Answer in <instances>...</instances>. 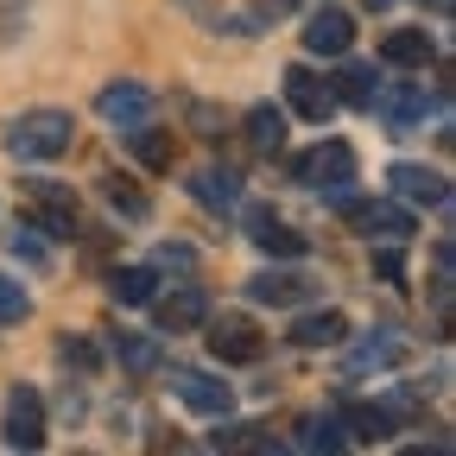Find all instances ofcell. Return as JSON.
<instances>
[{
  "instance_id": "obj_8",
  "label": "cell",
  "mask_w": 456,
  "mask_h": 456,
  "mask_svg": "<svg viewBox=\"0 0 456 456\" xmlns=\"http://www.w3.org/2000/svg\"><path fill=\"white\" fill-rule=\"evenodd\" d=\"M368 108H380L387 134H412V127L425 121L431 95H425V83H387V89H374V102H368Z\"/></svg>"
},
{
  "instance_id": "obj_5",
  "label": "cell",
  "mask_w": 456,
  "mask_h": 456,
  "mask_svg": "<svg viewBox=\"0 0 456 456\" xmlns=\"http://www.w3.org/2000/svg\"><path fill=\"white\" fill-rule=\"evenodd\" d=\"M26 197H32V228H45V235H77V197L64 184H45V178H26Z\"/></svg>"
},
{
  "instance_id": "obj_12",
  "label": "cell",
  "mask_w": 456,
  "mask_h": 456,
  "mask_svg": "<svg viewBox=\"0 0 456 456\" xmlns=\"http://www.w3.org/2000/svg\"><path fill=\"white\" fill-rule=\"evenodd\" d=\"M248 235L260 254H285V260H305L311 254V235H298L292 222H279L273 209H248Z\"/></svg>"
},
{
  "instance_id": "obj_30",
  "label": "cell",
  "mask_w": 456,
  "mask_h": 456,
  "mask_svg": "<svg viewBox=\"0 0 456 456\" xmlns=\"http://www.w3.org/2000/svg\"><path fill=\"white\" fill-rule=\"evenodd\" d=\"M7 254H13V260H26V266H45V260H51V248L32 235V228H13V235H7Z\"/></svg>"
},
{
  "instance_id": "obj_19",
  "label": "cell",
  "mask_w": 456,
  "mask_h": 456,
  "mask_svg": "<svg viewBox=\"0 0 456 456\" xmlns=\"http://www.w3.org/2000/svg\"><path fill=\"white\" fill-rule=\"evenodd\" d=\"M292 342L298 349H336V342H349V317L342 311H311L292 323Z\"/></svg>"
},
{
  "instance_id": "obj_33",
  "label": "cell",
  "mask_w": 456,
  "mask_h": 456,
  "mask_svg": "<svg viewBox=\"0 0 456 456\" xmlns=\"http://www.w3.org/2000/svg\"><path fill=\"white\" fill-rule=\"evenodd\" d=\"M191 127H197V134H203V140H216V134H222V127H228V121H222V114H216V108H209V102H191Z\"/></svg>"
},
{
  "instance_id": "obj_29",
  "label": "cell",
  "mask_w": 456,
  "mask_h": 456,
  "mask_svg": "<svg viewBox=\"0 0 456 456\" xmlns=\"http://www.w3.org/2000/svg\"><path fill=\"white\" fill-rule=\"evenodd\" d=\"M216 450H273V437L260 425H228V431H216Z\"/></svg>"
},
{
  "instance_id": "obj_4",
  "label": "cell",
  "mask_w": 456,
  "mask_h": 456,
  "mask_svg": "<svg viewBox=\"0 0 456 456\" xmlns=\"http://www.w3.org/2000/svg\"><path fill=\"white\" fill-rule=\"evenodd\" d=\"M152 89L146 83H108L102 95H95V114L114 127V134H127V127H140V121H152Z\"/></svg>"
},
{
  "instance_id": "obj_11",
  "label": "cell",
  "mask_w": 456,
  "mask_h": 456,
  "mask_svg": "<svg viewBox=\"0 0 456 456\" xmlns=\"http://www.w3.org/2000/svg\"><path fill=\"white\" fill-rule=\"evenodd\" d=\"M393 191L406 197V203H431V209H450V178L444 171H431V165H412V159H399L393 171Z\"/></svg>"
},
{
  "instance_id": "obj_21",
  "label": "cell",
  "mask_w": 456,
  "mask_h": 456,
  "mask_svg": "<svg viewBox=\"0 0 456 456\" xmlns=\"http://www.w3.org/2000/svg\"><path fill=\"white\" fill-rule=\"evenodd\" d=\"M102 197H108V209H121L127 222H146L152 216V197L134 178H121V171H108V178H102Z\"/></svg>"
},
{
  "instance_id": "obj_35",
  "label": "cell",
  "mask_w": 456,
  "mask_h": 456,
  "mask_svg": "<svg viewBox=\"0 0 456 456\" xmlns=\"http://www.w3.org/2000/svg\"><path fill=\"white\" fill-rule=\"evenodd\" d=\"M368 7H387V0H368Z\"/></svg>"
},
{
  "instance_id": "obj_16",
  "label": "cell",
  "mask_w": 456,
  "mask_h": 456,
  "mask_svg": "<svg viewBox=\"0 0 456 456\" xmlns=\"http://www.w3.org/2000/svg\"><path fill=\"white\" fill-rule=\"evenodd\" d=\"M248 298L254 305H305V298H317V279H305V273H260V279H248Z\"/></svg>"
},
{
  "instance_id": "obj_25",
  "label": "cell",
  "mask_w": 456,
  "mask_h": 456,
  "mask_svg": "<svg viewBox=\"0 0 456 456\" xmlns=\"http://www.w3.org/2000/svg\"><path fill=\"white\" fill-rule=\"evenodd\" d=\"M330 89H336V102H349V108H368L380 83H374V70H368V64H342Z\"/></svg>"
},
{
  "instance_id": "obj_23",
  "label": "cell",
  "mask_w": 456,
  "mask_h": 456,
  "mask_svg": "<svg viewBox=\"0 0 456 456\" xmlns=\"http://www.w3.org/2000/svg\"><path fill=\"white\" fill-rule=\"evenodd\" d=\"M248 146H254V152H279V146H285V114H279L273 102L248 108Z\"/></svg>"
},
{
  "instance_id": "obj_10",
  "label": "cell",
  "mask_w": 456,
  "mask_h": 456,
  "mask_svg": "<svg viewBox=\"0 0 456 456\" xmlns=\"http://www.w3.org/2000/svg\"><path fill=\"white\" fill-rule=\"evenodd\" d=\"M7 444L13 450H38L45 444V399H38V387H13L7 393Z\"/></svg>"
},
{
  "instance_id": "obj_31",
  "label": "cell",
  "mask_w": 456,
  "mask_h": 456,
  "mask_svg": "<svg viewBox=\"0 0 456 456\" xmlns=\"http://www.w3.org/2000/svg\"><path fill=\"white\" fill-rule=\"evenodd\" d=\"M57 362H70V368H83V374H95V349H89V342H83V336H64V342H57Z\"/></svg>"
},
{
  "instance_id": "obj_3",
  "label": "cell",
  "mask_w": 456,
  "mask_h": 456,
  "mask_svg": "<svg viewBox=\"0 0 456 456\" xmlns=\"http://www.w3.org/2000/svg\"><path fill=\"white\" fill-rule=\"evenodd\" d=\"M203 323H209V317H203ZM209 355L228 362V368L260 362V355H266V336H260L248 317H216V323H209Z\"/></svg>"
},
{
  "instance_id": "obj_15",
  "label": "cell",
  "mask_w": 456,
  "mask_h": 456,
  "mask_svg": "<svg viewBox=\"0 0 456 456\" xmlns=\"http://www.w3.org/2000/svg\"><path fill=\"white\" fill-rule=\"evenodd\" d=\"M191 197L203 203V209H235L241 203V171H228V165H203V171H191Z\"/></svg>"
},
{
  "instance_id": "obj_28",
  "label": "cell",
  "mask_w": 456,
  "mask_h": 456,
  "mask_svg": "<svg viewBox=\"0 0 456 456\" xmlns=\"http://www.w3.org/2000/svg\"><path fill=\"white\" fill-rule=\"evenodd\" d=\"M20 317H32V298H26V285H20V279L0 273V323H20Z\"/></svg>"
},
{
  "instance_id": "obj_22",
  "label": "cell",
  "mask_w": 456,
  "mask_h": 456,
  "mask_svg": "<svg viewBox=\"0 0 456 456\" xmlns=\"http://www.w3.org/2000/svg\"><path fill=\"white\" fill-rule=\"evenodd\" d=\"M108 298L114 305H152V266H114L108 273Z\"/></svg>"
},
{
  "instance_id": "obj_17",
  "label": "cell",
  "mask_w": 456,
  "mask_h": 456,
  "mask_svg": "<svg viewBox=\"0 0 456 456\" xmlns=\"http://www.w3.org/2000/svg\"><path fill=\"white\" fill-rule=\"evenodd\" d=\"M209 317V298H203V285H178L165 305H159V330H171V336H184V330H197Z\"/></svg>"
},
{
  "instance_id": "obj_2",
  "label": "cell",
  "mask_w": 456,
  "mask_h": 456,
  "mask_svg": "<svg viewBox=\"0 0 456 456\" xmlns=\"http://www.w3.org/2000/svg\"><path fill=\"white\" fill-rule=\"evenodd\" d=\"M355 171H362V159H355L349 140H323L317 152L292 159V178H298V184H317V191H349Z\"/></svg>"
},
{
  "instance_id": "obj_13",
  "label": "cell",
  "mask_w": 456,
  "mask_h": 456,
  "mask_svg": "<svg viewBox=\"0 0 456 456\" xmlns=\"http://www.w3.org/2000/svg\"><path fill=\"white\" fill-rule=\"evenodd\" d=\"M431 57H437V45H431L425 26H399V32L380 38V64H393V70H425Z\"/></svg>"
},
{
  "instance_id": "obj_32",
  "label": "cell",
  "mask_w": 456,
  "mask_h": 456,
  "mask_svg": "<svg viewBox=\"0 0 456 456\" xmlns=\"http://www.w3.org/2000/svg\"><path fill=\"white\" fill-rule=\"evenodd\" d=\"M374 279H380V285H406V260L393 254V241H387V248L374 254Z\"/></svg>"
},
{
  "instance_id": "obj_6",
  "label": "cell",
  "mask_w": 456,
  "mask_h": 456,
  "mask_svg": "<svg viewBox=\"0 0 456 456\" xmlns=\"http://www.w3.org/2000/svg\"><path fill=\"white\" fill-rule=\"evenodd\" d=\"M171 393H178L197 419H228V406H235L228 380H209L203 368H171Z\"/></svg>"
},
{
  "instance_id": "obj_27",
  "label": "cell",
  "mask_w": 456,
  "mask_h": 456,
  "mask_svg": "<svg viewBox=\"0 0 456 456\" xmlns=\"http://www.w3.org/2000/svg\"><path fill=\"white\" fill-rule=\"evenodd\" d=\"M342 444H349V437H342L336 419H305V425H298V450H323V456H336Z\"/></svg>"
},
{
  "instance_id": "obj_14",
  "label": "cell",
  "mask_w": 456,
  "mask_h": 456,
  "mask_svg": "<svg viewBox=\"0 0 456 456\" xmlns=\"http://www.w3.org/2000/svg\"><path fill=\"white\" fill-rule=\"evenodd\" d=\"M349 45H355V20L349 13H336V7L311 13V26H305V51L311 57H342Z\"/></svg>"
},
{
  "instance_id": "obj_20",
  "label": "cell",
  "mask_w": 456,
  "mask_h": 456,
  "mask_svg": "<svg viewBox=\"0 0 456 456\" xmlns=\"http://www.w3.org/2000/svg\"><path fill=\"white\" fill-rule=\"evenodd\" d=\"M127 146H134V159H140L146 171H171V159H178V140H171V127H152V121L127 127Z\"/></svg>"
},
{
  "instance_id": "obj_7",
  "label": "cell",
  "mask_w": 456,
  "mask_h": 456,
  "mask_svg": "<svg viewBox=\"0 0 456 456\" xmlns=\"http://www.w3.org/2000/svg\"><path fill=\"white\" fill-rule=\"evenodd\" d=\"M285 102H292L298 121H317V127L336 114V89H330L311 64H292V70H285Z\"/></svg>"
},
{
  "instance_id": "obj_18",
  "label": "cell",
  "mask_w": 456,
  "mask_h": 456,
  "mask_svg": "<svg viewBox=\"0 0 456 456\" xmlns=\"http://www.w3.org/2000/svg\"><path fill=\"white\" fill-rule=\"evenodd\" d=\"M336 425H342V437H355V444H387L393 437V412L387 406H362V399H349Z\"/></svg>"
},
{
  "instance_id": "obj_24",
  "label": "cell",
  "mask_w": 456,
  "mask_h": 456,
  "mask_svg": "<svg viewBox=\"0 0 456 456\" xmlns=\"http://www.w3.org/2000/svg\"><path fill=\"white\" fill-rule=\"evenodd\" d=\"M114 362L127 374H152L159 368V342L152 336H134V330H114Z\"/></svg>"
},
{
  "instance_id": "obj_26",
  "label": "cell",
  "mask_w": 456,
  "mask_h": 456,
  "mask_svg": "<svg viewBox=\"0 0 456 456\" xmlns=\"http://www.w3.org/2000/svg\"><path fill=\"white\" fill-rule=\"evenodd\" d=\"M393 362H406V342H399V336H368V342H355V355H349V368H393Z\"/></svg>"
},
{
  "instance_id": "obj_34",
  "label": "cell",
  "mask_w": 456,
  "mask_h": 456,
  "mask_svg": "<svg viewBox=\"0 0 456 456\" xmlns=\"http://www.w3.org/2000/svg\"><path fill=\"white\" fill-rule=\"evenodd\" d=\"M191 260H197V254H191V248H171V241H165V248H159V266H191Z\"/></svg>"
},
{
  "instance_id": "obj_1",
  "label": "cell",
  "mask_w": 456,
  "mask_h": 456,
  "mask_svg": "<svg viewBox=\"0 0 456 456\" xmlns=\"http://www.w3.org/2000/svg\"><path fill=\"white\" fill-rule=\"evenodd\" d=\"M70 140H77V121H70L64 108H32V114H20V121L7 127V152L26 159V165L70 152Z\"/></svg>"
},
{
  "instance_id": "obj_9",
  "label": "cell",
  "mask_w": 456,
  "mask_h": 456,
  "mask_svg": "<svg viewBox=\"0 0 456 456\" xmlns=\"http://www.w3.org/2000/svg\"><path fill=\"white\" fill-rule=\"evenodd\" d=\"M355 222V235H368V241H412V209H399V203H349L342 209Z\"/></svg>"
}]
</instances>
